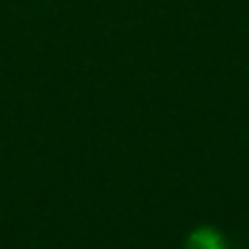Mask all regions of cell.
<instances>
[{
  "mask_svg": "<svg viewBox=\"0 0 249 249\" xmlns=\"http://www.w3.org/2000/svg\"><path fill=\"white\" fill-rule=\"evenodd\" d=\"M185 249H230L224 235L212 226L195 228L185 243Z\"/></svg>",
  "mask_w": 249,
  "mask_h": 249,
  "instance_id": "obj_1",
  "label": "cell"
}]
</instances>
